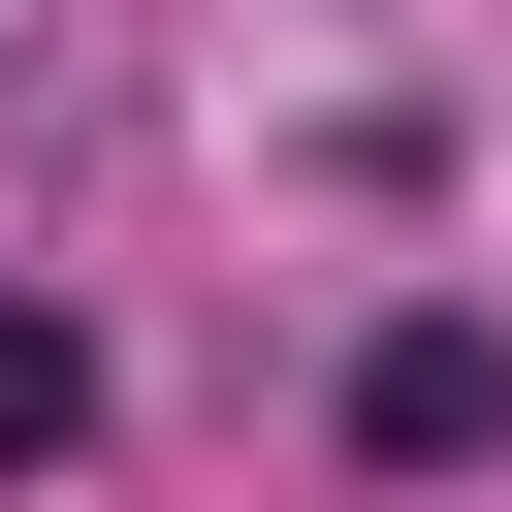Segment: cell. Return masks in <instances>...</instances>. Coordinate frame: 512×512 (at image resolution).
<instances>
[{"label":"cell","instance_id":"obj_2","mask_svg":"<svg viewBox=\"0 0 512 512\" xmlns=\"http://www.w3.org/2000/svg\"><path fill=\"white\" fill-rule=\"evenodd\" d=\"M64 416H96V352H64V320H0V480H32Z\"/></svg>","mask_w":512,"mask_h":512},{"label":"cell","instance_id":"obj_1","mask_svg":"<svg viewBox=\"0 0 512 512\" xmlns=\"http://www.w3.org/2000/svg\"><path fill=\"white\" fill-rule=\"evenodd\" d=\"M480 416H512V352H480V320H384V352H352V448H416V480H448Z\"/></svg>","mask_w":512,"mask_h":512}]
</instances>
